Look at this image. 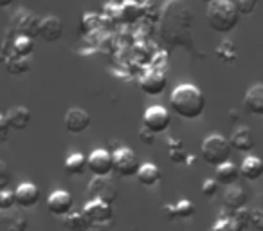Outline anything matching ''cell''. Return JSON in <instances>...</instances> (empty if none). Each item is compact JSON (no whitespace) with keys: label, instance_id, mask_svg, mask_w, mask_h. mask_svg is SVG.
<instances>
[{"label":"cell","instance_id":"6da1fadb","mask_svg":"<svg viewBox=\"0 0 263 231\" xmlns=\"http://www.w3.org/2000/svg\"><path fill=\"white\" fill-rule=\"evenodd\" d=\"M161 37L170 47L195 49L193 13L184 0H168L161 13Z\"/></svg>","mask_w":263,"mask_h":231},{"label":"cell","instance_id":"7a4b0ae2","mask_svg":"<svg viewBox=\"0 0 263 231\" xmlns=\"http://www.w3.org/2000/svg\"><path fill=\"white\" fill-rule=\"evenodd\" d=\"M172 110L182 119H198L205 110V96L197 85L182 83L173 88L170 96Z\"/></svg>","mask_w":263,"mask_h":231},{"label":"cell","instance_id":"3957f363","mask_svg":"<svg viewBox=\"0 0 263 231\" xmlns=\"http://www.w3.org/2000/svg\"><path fill=\"white\" fill-rule=\"evenodd\" d=\"M205 20L213 31L220 34H227L236 29L238 22H240V15L234 8L233 0H213L205 9Z\"/></svg>","mask_w":263,"mask_h":231},{"label":"cell","instance_id":"277c9868","mask_svg":"<svg viewBox=\"0 0 263 231\" xmlns=\"http://www.w3.org/2000/svg\"><path fill=\"white\" fill-rule=\"evenodd\" d=\"M200 154L204 163H208L209 166H220L223 163H227L233 154V147H231L229 139H226L220 134H211L202 141Z\"/></svg>","mask_w":263,"mask_h":231},{"label":"cell","instance_id":"5b68a950","mask_svg":"<svg viewBox=\"0 0 263 231\" xmlns=\"http://www.w3.org/2000/svg\"><path fill=\"white\" fill-rule=\"evenodd\" d=\"M83 213L94 229H106L114 222V208L101 201H87L83 206Z\"/></svg>","mask_w":263,"mask_h":231},{"label":"cell","instance_id":"8992f818","mask_svg":"<svg viewBox=\"0 0 263 231\" xmlns=\"http://www.w3.org/2000/svg\"><path fill=\"white\" fill-rule=\"evenodd\" d=\"M117 186L110 177H94L87 186V201H101L114 204L117 201Z\"/></svg>","mask_w":263,"mask_h":231},{"label":"cell","instance_id":"52a82bcc","mask_svg":"<svg viewBox=\"0 0 263 231\" xmlns=\"http://www.w3.org/2000/svg\"><path fill=\"white\" fill-rule=\"evenodd\" d=\"M114 157V172L119 177H136L141 163L137 159L136 152L128 147H117L112 152Z\"/></svg>","mask_w":263,"mask_h":231},{"label":"cell","instance_id":"ba28073f","mask_svg":"<svg viewBox=\"0 0 263 231\" xmlns=\"http://www.w3.org/2000/svg\"><path fill=\"white\" fill-rule=\"evenodd\" d=\"M172 125V116H170L168 109H164L162 105H154L148 106L143 114V127L148 129L154 134H164Z\"/></svg>","mask_w":263,"mask_h":231},{"label":"cell","instance_id":"9c48e42d","mask_svg":"<svg viewBox=\"0 0 263 231\" xmlns=\"http://www.w3.org/2000/svg\"><path fill=\"white\" fill-rule=\"evenodd\" d=\"M87 168L94 177H108L114 172V157L112 152L106 148H96L88 154L87 157Z\"/></svg>","mask_w":263,"mask_h":231},{"label":"cell","instance_id":"30bf717a","mask_svg":"<svg viewBox=\"0 0 263 231\" xmlns=\"http://www.w3.org/2000/svg\"><path fill=\"white\" fill-rule=\"evenodd\" d=\"M15 22L16 29H8V34H11V40L16 34H26L29 38L38 37V26H40V19L34 13L27 11V9H20L18 13H15ZM6 40V42H11Z\"/></svg>","mask_w":263,"mask_h":231},{"label":"cell","instance_id":"8fae6325","mask_svg":"<svg viewBox=\"0 0 263 231\" xmlns=\"http://www.w3.org/2000/svg\"><path fill=\"white\" fill-rule=\"evenodd\" d=\"M90 123H92V118L88 116L87 110L78 109V106L67 110L65 118H63L65 130L69 134H74V136H80V134H83L85 130H88Z\"/></svg>","mask_w":263,"mask_h":231},{"label":"cell","instance_id":"7c38bea8","mask_svg":"<svg viewBox=\"0 0 263 231\" xmlns=\"http://www.w3.org/2000/svg\"><path fill=\"white\" fill-rule=\"evenodd\" d=\"M74 208V197L67 190H54L47 197V211L54 217H65Z\"/></svg>","mask_w":263,"mask_h":231},{"label":"cell","instance_id":"4fadbf2b","mask_svg":"<svg viewBox=\"0 0 263 231\" xmlns=\"http://www.w3.org/2000/svg\"><path fill=\"white\" fill-rule=\"evenodd\" d=\"M38 37L47 44H56L63 37V22L54 15H45L40 19Z\"/></svg>","mask_w":263,"mask_h":231},{"label":"cell","instance_id":"5bb4252c","mask_svg":"<svg viewBox=\"0 0 263 231\" xmlns=\"http://www.w3.org/2000/svg\"><path fill=\"white\" fill-rule=\"evenodd\" d=\"M13 191H15L16 206H18V208H22V209L33 208V206H36L38 201H40V190H38L36 184L29 183V181H26V183H20Z\"/></svg>","mask_w":263,"mask_h":231},{"label":"cell","instance_id":"9a60e30c","mask_svg":"<svg viewBox=\"0 0 263 231\" xmlns=\"http://www.w3.org/2000/svg\"><path fill=\"white\" fill-rule=\"evenodd\" d=\"M168 76L162 70H152L141 78V91L148 96H159L166 91Z\"/></svg>","mask_w":263,"mask_h":231},{"label":"cell","instance_id":"2e32d148","mask_svg":"<svg viewBox=\"0 0 263 231\" xmlns=\"http://www.w3.org/2000/svg\"><path fill=\"white\" fill-rule=\"evenodd\" d=\"M29 229V220L24 213L9 209V211H0V231H27Z\"/></svg>","mask_w":263,"mask_h":231},{"label":"cell","instance_id":"e0dca14e","mask_svg":"<svg viewBox=\"0 0 263 231\" xmlns=\"http://www.w3.org/2000/svg\"><path fill=\"white\" fill-rule=\"evenodd\" d=\"M6 47L2 49L6 56L16 55V56H33L34 51V38H29L26 34H16L11 42H6Z\"/></svg>","mask_w":263,"mask_h":231},{"label":"cell","instance_id":"ac0fdd59","mask_svg":"<svg viewBox=\"0 0 263 231\" xmlns=\"http://www.w3.org/2000/svg\"><path fill=\"white\" fill-rule=\"evenodd\" d=\"M243 106L252 116H263V83H254L245 92Z\"/></svg>","mask_w":263,"mask_h":231},{"label":"cell","instance_id":"d6986e66","mask_svg":"<svg viewBox=\"0 0 263 231\" xmlns=\"http://www.w3.org/2000/svg\"><path fill=\"white\" fill-rule=\"evenodd\" d=\"M6 121H8L11 130H26L31 125V110L24 105L13 106L4 114Z\"/></svg>","mask_w":263,"mask_h":231},{"label":"cell","instance_id":"ffe728a7","mask_svg":"<svg viewBox=\"0 0 263 231\" xmlns=\"http://www.w3.org/2000/svg\"><path fill=\"white\" fill-rule=\"evenodd\" d=\"M233 150L241 152V154H249L254 148V136H252V130L249 127H238L233 132L229 139Z\"/></svg>","mask_w":263,"mask_h":231},{"label":"cell","instance_id":"44dd1931","mask_svg":"<svg viewBox=\"0 0 263 231\" xmlns=\"http://www.w3.org/2000/svg\"><path fill=\"white\" fill-rule=\"evenodd\" d=\"M223 206H226V209L231 213L245 208V206H247V191L241 186H238V184L229 186L226 190V193H223Z\"/></svg>","mask_w":263,"mask_h":231},{"label":"cell","instance_id":"7402d4cb","mask_svg":"<svg viewBox=\"0 0 263 231\" xmlns=\"http://www.w3.org/2000/svg\"><path fill=\"white\" fill-rule=\"evenodd\" d=\"M161 175H162L161 168L157 165H154V163H143L139 166V170H137L136 179L139 181V184L150 188V186H157L161 183Z\"/></svg>","mask_w":263,"mask_h":231},{"label":"cell","instance_id":"603a6c76","mask_svg":"<svg viewBox=\"0 0 263 231\" xmlns=\"http://www.w3.org/2000/svg\"><path fill=\"white\" fill-rule=\"evenodd\" d=\"M240 175H243L247 181H258L263 175V161L258 155H245L240 166Z\"/></svg>","mask_w":263,"mask_h":231},{"label":"cell","instance_id":"cb8c5ba5","mask_svg":"<svg viewBox=\"0 0 263 231\" xmlns=\"http://www.w3.org/2000/svg\"><path fill=\"white\" fill-rule=\"evenodd\" d=\"M238 177H240V168L231 161L223 163V165H220L215 168L216 183L223 184V186H233V184H236Z\"/></svg>","mask_w":263,"mask_h":231},{"label":"cell","instance_id":"d4e9b609","mask_svg":"<svg viewBox=\"0 0 263 231\" xmlns=\"http://www.w3.org/2000/svg\"><path fill=\"white\" fill-rule=\"evenodd\" d=\"M6 69L11 76H22L27 70L33 67V56H16V55H8L4 62Z\"/></svg>","mask_w":263,"mask_h":231},{"label":"cell","instance_id":"484cf974","mask_svg":"<svg viewBox=\"0 0 263 231\" xmlns=\"http://www.w3.org/2000/svg\"><path fill=\"white\" fill-rule=\"evenodd\" d=\"M63 170L67 175H81L87 170V155L81 152H72L67 155L65 163H63Z\"/></svg>","mask_w":263,"mask_h":231},{"label":"cell","instance_id":"4316f807","mask_svg":"<svg viewBox=\"0 0 263 231\" xmlns=\"http://www.w3.org/2000/svg\"><path fill=\"white\" fill-rule=\"evenodd\" d=\"M63 227L67 231H88L92 229L90 227V222L87 220L83 211H70L63 217Z\"/></svg>","mask_w":263,"mask_h":231},{"label":"cell","instance_id":"83f0119b","mask_svg":"<svg viewBox=\"0 0 263 231\" xmlns=\"http://www.w3.org/2000/svg\"><path fill=\"white\" fill-rule=\"evenodd\" d=\"M143 6L141 2H123L119 6V19L126 24H134L143 16Z\"/></svg>","mask_w":263,"mask_h":231},{"label":"cell","instance_id":"f1b7e54d","mask_svg":"<svg viewBox=\"0 0 263 231\" xmlns=\"http://www.w3.org/2000/svg\"><path fill=\"white\" fill-rule=\"evenodd\" d=\"M168 155L170 161L175 163V165H184L187 161V150L184 147V143L180 139H175V137H170L168 139Z\"/></svg>","mask_w":263,"mask_h":231},{"label":"cell","instance_id":"f546056e","mask_svg":"<svg viewBox=\"0 0 263 231\" xmlns=\"http://www.w3.org/2000/svg\"><path fill=\"white\" fill-rule=\"evenodd\" d=\"M216 56H218V60L222 63H234L236 62V58H238V47L234 45V42H231V40H223V42H220V45L216 47Z\"/></svg>","mask_w":263,"mask_h":231},{"label":"cell","instance_id":"4dcf8cb0","mask_svg":"<svg viewBox=\"0 0 263 231\" xmlns=\"http://www.w3.org/2000/svg\"><path fill=\"white\" fill-rule=\"evenodd\" d=\"M173 209H175V222L177 220H190L197 213V206L190 199H180L179 202L173 204Z\"/></svg>","mask_w":263,"mask_h":231},{"label":"cell","instance_id":"1f68e13d","mask_svg":"<svg viewBox=\"0 0 263 231\" xmlns=\"http://www.w3.org/2000/svg\"><path fill=\"white\" fill-rule=\"evenodd\" d=\"M209 231H241V229H240V226L234 222L231 211H227V215L220 217V219L216 220L215 224H213V227Z\"/></svg>","mask_w":263,"mask_h":231},{"label":"cell","instance_id":"d6a6232c","mask_svg":"<svg viewBox=\"0 0 263 231\" xmlns=\"http://www.w3.org/2000/svg\"><path fill=\"white\" fill-rule=\"evenodd\" d=\"M234 8H236L240 16H249L258 8V0H233Z\"/></svg>","mask_w":263,"mask_h":231},{"label":"cell","instance_id":"836d02e7","mask_svg":"<svg viewBox=\"0 0 263 231\" xmlns=\"http://www.w3.org/2000/svg\"><path fill=\"white\" fill-rule=\"evenodd\" d=\"M231 215H233L234 222H236L238 226H240L241 231H245L249 226H251V209L241 208V209H238V211H233Z\"/></svg>","mask_w":263,"mask_h":231},{"label":"cell","instance_id":"e575fe53","mask_svg":"<svg viewBox=\"0 0 263 231\" xmlns=\"http://www.w3.org/2000/svg\"><path fill=\"white\" fill-rule=\"evenodd\" d=\"M16 206L15 202V191L2 190L0 191V211H9Z\"/></svg>","mask_w":263,"mask_h":231},{"label":"cell","instance_id":"d590c367","mask_svg":"<svg viewBox=\"0 0 263 231\" xmlns=\"http://www.w3.org/2000/svg\"><path fill=\"white\" fill-rule=\"evenodd\" d=\"M9 184H11V172H9V166L0 159V191L8 190Z\"/></svg>","mask_w":263,"mask_h":231},{"label":"cell","instance_id":"8d00e7d4","mask_svg":"<svg viewBox=\"0 0 263 231\" xmlns=\"http://www.w3.org/2000/svg\"><path fill=\"white\" fill-rule=\"evenodd\" d=\"M137 137H139V141L143 145H146V147H154L155 143H157V134L150 132L148 129H144V127H141L139 134H137Z\"/></svg>","mask_w":263,"mask_h":231},{"label":"cell","instance_id":"74e56055","mask_svg":"<svg viewBox=\"0 0 263 231\" xmlns=\"http://www.w3.org/2000/svg\"><path fill=\"white\" fill-rule=\"evenodd\" d=\"M202 193H204V197H215L216 193H218V183H216V179H205L204 183H202Z\"/></svg>","mask_w":263,"mask_h":231},{"label":"cell","instance_id":"f35d334b","mask_svg":"<svg viewBox=\"0 0 263 231\" xmlns=\"http://www.w3.org/2000/svg\"><path fill=\"white\" fill-rule=\"evenodd\" d=\"M251 226L256 231H263V209H251Z\"/></svg>","mask_w":263,"mask_h":231},{"label":"cell","instance_id":"ab89813d","mask_svg":"<svg viewBox=\"0 0 263 231\" xmlns=\"http://www.w3.org/2000/svg\"><path fill=\"white\" fill-rule=\"evenodd\" d=\"M9 132H11V129H9L8 121H6V116L0 114V143H4V141L9 139Z\"/></svg>","mask_w":263,"mask_h":231},{"label":"cell","instance_id":"60d3db41","mask_svg":"<svg viewBox=\"0 0 263 231\" xmlns=\"http://www.w3.org/2000/svg\"><path fill=\"white\" fill-rule=\"evenodd\" d=\"M238 119H240V114H238L236 110H229V121H234V123H236Z\"/></svg>","mask_w":263,"mask_h":231},{"label":"cell","instance_id":"b9f144b4","mask_svg":"<svg viewBox=\"0 0 263 231\" xmlns=\"http://www.w3.org/2000/svg\"><path fill=\"white\" fill-rule=\"evenodd\" d=\"M13 2H15V0H0V9L9 8V6H13Z\"/></svg>","mask_w":263,"mask_h":231},{"label":"cell","instance_id":"7bdbcfd3","mask_svg":"<svg viewBox=\"0 0 263 231\" xmlns=\"http://www.w3.org/2000/svg\"><path fill=\"white\" fill-rule=\"evenodd\" d=\"M6 62V55L2 52V49H0V63H4Z\"/></svg>","mask_w":263,"mask_h":231},{"label":"cell","instance_id":"ee69618b","mask_svg":"<svg viewBox=\"0 0 263 231\" xmlns=\"http://www.w3.org/2000/svg\"><path fill=\"white\" fill-rule=\"evenodd\" d=\"M123 2H141V0H123Z\"/></svg>","mask_w":263,"mask_h":231},{"label":"cell","instance_id":"f6af8a7d","mask_svg":"<svg viewBox=\"0 0 263 231\" xmlns=\"http://www.w3.org/2000/svg\"><path fill=\"white\" fill-rule=\"evenodd\" d=\"M209 2H213V0H208V4H209Z\"/></svg>","mask_w":263,"mask_h":231}]
</instances>
